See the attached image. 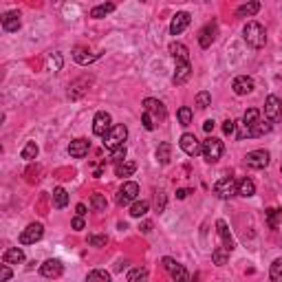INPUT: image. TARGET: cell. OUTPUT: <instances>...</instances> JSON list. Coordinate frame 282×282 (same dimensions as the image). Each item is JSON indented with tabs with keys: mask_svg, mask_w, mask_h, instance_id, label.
<instances>
[{
	"mask_svg": "<svg viewBox=\"0 0 282 282\" xmlns=\"http://www.w3.org/2000/svg\"><path fill=\"white\" fill-rule=\"evenodd\" d=\"M242 38H245V42L249 44L251 49H262L264 44H267V31H264V27L260 22L251 20L245 25V29H242Z\"/></svg>",
	"mask_w": 282,
	"mask_h": 282,
	"instance_id": "cell-1",
	"label": "cell"
},
{
	"mask_svg": "<svg viewBox=\"0 0 282 282\" xmlns=\"http://www.w3.org/2000/svg\"><path fill=\"white\" fill-rule=\"evenodd\" d=\"M201 152H203V159H205L207 163H216L218 159L223 157L225 146H223V141L220 139H216V137H207V139L203 141Z\"/></svg>",
	"mask_w": 282,
	"mask_h": 282,
	"instance_id": "cell-2",
	"label": "cell"
},
{
	"mask_svg": "<svg viewBox=\"0 0 282 282\" xmlns=\"http://www.w3.org/2000/svg\"><path fill=\"white\" fill-rule=\"evenodd\" d=\"M128 139V128L124 124H117L108 130V135L104 137V148L106 150H115V148L124 146V141Z\"/></svg>",
	"mask_w": 282,
	"mask_h": 282,
	"instance_id": "cell-3",
	"label": "cell"
},
{
	"mask_svg": "<svg viewBox=\"0 0 282 282\" xmlns=\"http://www.w3.org/2000/svg\"><path fill=\"white\" fill-rule=\"evenodd\" d=\"M264 117H267L271 124H278L282 121V99L275 95H269L264 99Z\"/></svg>",
	"mask_w": 282,
	"mask_h": 282,
	"instance_id": "cell-4",
	"label": "cell"
},
{
	"mask_svg": "<svg viewBox=\"0 0 282 282\" xmlns=\"http://www.w3.org/2000/svg\"><path fill=\"white\" fill-rule=\"evenodd\" d=\"M137 194H139V185L135 181H126L117 192V205H130L132 201H137Z\"/></svg>",
	"mask_w": 282,
	"mask_h": 282,
	"instance_id": "cell-5",
	"label": "cell"
},
{
	"mask_svg": "<svg viewBox=\"0 0 282 282\" xmlns=\"http://www.w3.org/2000/svg\"><path fill=\"white\" fill-rule=\"evenodd\" d=\"M214 194L220 196V198H231L238 194V183H236L231 176H223L220 181H216L214 185Z\"/></svg>",
	"mask_w": 282,
	"mask_h": 282,
	"instance_id": "cell-6",
	"label": "cell"
},
{
	"mask_svg": "<svg viewBox=\"0 0 282 282\" xmlns=\"http://www.w3.org/2000/svg\"><path fill=\"white\" fill-rule=\"evenodd\" d=\"M42 236H44V225L42 223H31V225H27V229H22L20 245H36Z\"/></svg>",
	"mask_w": 282,
	"mask_h": 282,
	"instance_id": "cell-7",
	"label": "cell"
},
{
	"mask_svg": "<svg viewBox=\"0 0 282 282\" xmlns=\"http://www.w3.org/2000/svg\"><path fill=\"white\" fill-rule=\"evenodd\" d=\"M161 264H163V269L168 271L170 275H172L174 280H181V282H187L190 280V273L185 271V267L181 262H176L174 258H170V256H165L163 260H161Z\"/></svg>",
	"mask_w": 282,
	"mask_h": 282,
	"instance_id": "cell-8",
	"label": "cell"
},
{
	"mask_svg": "<svg viewBox=\"0 0 282 282\" xmlns=\"http://www.w3.org/2000/svg\"><path fill=\"white\" fill-rule=\"evenodd\" d=\"M269 161H271V157H269L267 150H251L245 157V163L253 170H264L269 165Z\"/></svg>",
	"mask_w": 282,
	"mask_h": 282,
	"instance_id": "cell-9",
	"label": "cell"
},
{
	"mask_svg": "<svg viewBox=\"0 0 282 282\" xmlns=\"http://www.w3.org/2000/svg\"><path fill=\"white\" fill-rule=\"evenodd\" d=\"M113 119H110V115L106 113V110H99V113L95 115V119H93V132H95L97 137H106L108 135V130L113 128Z\"/></svg>",
	"mask_w": 282,
	"mask_h": 282,
	"instance_id": "cell-10",
	"label": "cell"
},
{
	"mask_svg": "<svg viewBox=\"0 0 282 282\" xmlns=\"http://www.w3.org/2000/svg\"><path fill=\"white\" fill-rule=\"evenodd\" d=\"M216 33H218V25H216V22H207V25L198 31V44H201V49H209V47H212V42L216 40Z\"/></svg>",
	"mask_w": 282,
	"mask_h": 282,
	"instance_id": "cell-11",
	"label": "cell"
},
{
	"mask_svg": "<svg viewBox=\"0 0 282 282\" xmlns=\"http://www.w3.org/2000/svg\"><path fill=\"white\" fill-rule=\"evenodd\" d=\"M143 110H148V113H150L154 119H159V121H163L165 117H168V110H165L163 102H159V99H154V97L143 99Z\"/></svg>",
	"mask_w": 282,
	"mask_h": 282,
	"instance_id": "cell-12",
	"label": "cell"
},
{
	"mask_svg": "<svg viewBox=\"0 0 282 282\" xmlns=\"http://www.w3.org/2000/svg\"><path fill=\"white\" fill-rule=\"evenodd\" d=\"M179 146H181V150H183V152L187 154V157H196V154H201L203 143H198V139H196L194 135H190V132H185V135L181 137Z\"/></svg>",
	"mask_w": 282,
	"mask_h": 282,
	"instance_id": "cell-13",
	"label": "cell"
},
{
	"mask_svg": "<svg viewBox=\"0 0 282 282\" xmlns=\"http://www.w3.org/2000/svg\"><path fill=\"white\" fill-rule=\"evenodd\" d=\"M190 22H192V16L187 14V11H179L172 18V22H170V33H172V36H181V33L190 27Z\"/></svg>",
	"mask_w": 282,
	"mask_h": 282,
	"instance_id": "cell-14",
	"label": "cell"
},
{
	"mask_svg": "<svg viewBox=\"0 0 282 282\" xmlns=\"http://www.w3.org/2000/svg\"><path fill=\"white\" fill-rule=\"evenodd\" d=\"M88 150H91V141L88 139H73L69 143V154L73 159H84L86 154H88Z\"/></svg>",
	"mask_w": 282,
	"mask_h": 282,
	"instance_id": "cell-15",
	"label": "cell"
},
{
	"mask_svg": "<svg viewBox=\"0 0 282 282\" xmlns=\"http://www.w3.org/2000/svg\"><path fill=\"white\" fill-rule=\"evenodd\" d=\"M40 273L44 275V278H60V275L64 273V267L60 260H55V258H51V260L42 262L40 264Z\"/></svg>",
	"mask_w": 282,
	"mask_h": 282,
	"instance_id": "cell-16",
	"label": "cell"
},
{
	"mask_svg": "<svg viewBox=\"0 0 282 282\" xmlns=\"http://www.w3.org/2000/svg\"><path fill=\"white\" fill-rule=\"evenodd\" d=\"M192 75V66L190 62H176V69H174V75H172V84L174 86H181L190 80Z\"/></svg>",
	"mask_w": 282,
	"mask_h": 282,
	"instance_id": "cell-17",
	"label": "cell"
},
{
	"mask_svg": "<svg viewBox=\"0 0 282 282\" xmlns=\"http://www.w3.org/2000/svg\"><path fill=\"white\" fill-rule=\"evenodd\" d=\"M231 88H234V93L238 97L249 95V93L253 91V80H251V77H247V75H238L234 80V84H231Z\"/></svg>",
	"mask_w": 282,
	"mask_h": 282,
	"instance_id": "cell-18",
	"label": "cell"
},
{
	"mask_svg": "<svg viewBox=\"0 0 282 282\" xmlns=\"http://www.w3.org/2000/svg\"><path fill=\"white\" fill-rule=\"evenodd\" d=\"M3 29L7 33H14L20 29V11H7L3 16Z\"/></svg>",
	"mask_w": 282,
	"mask_h": 282,
	"instance_id": "cell-19",
	"label": "cell"
},
{
	"mask_svg": "<svg viewBox=\"0 0 282 282\" xmlns=\"http://www.w3.org/2000/svg\"><path fill=\"white\" fill-rule=\"evenodd\" d=\"M216 231H218V236H220V240H223V247H227L229 251H234V238H231V234H229V227H227V223H225L223 218L216 220Z\"/></svg>",
	"mask_w": 282,
	"mask_h": 282,
	"instance_id": "cell-20",
	"label": "cell"
},
{
	"mask_svg": "<svg viewBox=\"0 0 282 282\" xmlns=\"http://www.w3.org/2000/svg\"><path fill=\"white\" fill-rule=\"evenodd\" d=\"M3 262H7V264H20V262H25V251H22L20 247H9V249L3 253Z\"/></svg>",
	"mask_w": 282,
	"mask_h": 282,
	"instance_id": "cell-21",
	"label": "cell"
},
{
	"mask_svg": "<svg viewBox=\"0 0 282 282\" xmlns=\"http://www.w3.org/2000/svg\"><path fill=\"white\" fill-rule=\"evenodd\" d=\"M170 53H172V58L176 60V62H190V51H187L185 44L172 42L170 44Z\"/></svg>",
	"mask_w": 282,
	"mask_h": 282,
	"instance_id": "cell-22",
	"label": "cell"
},
{
	"mask_svg": "<svg viewBox=\"0 0 282 282\" xmlns=\"http://www.w3.org/2000/svg\"><path fill=\"white\" fill-rule=\"evenodd\" d=\"M258 11H260V3H258V0H251V3L240 5V7L236 9V16H238V18H251Z\"/></svg>",
	"mask_w": 282,
	"mask_h": 282,
	"instance_id": "cell-23",
	"label": "cell"
},
{
	"mask_svg": "<svg viewBox=\"0 0 282 282\" xmlns=\"http://www.w3.org/2000/svg\"><path fill=\"white\" fill-rule=\"evenodd\" d=\"M97 58H99V53H91V51H86V49H75L73 51V60L82 66H88L91 62H95Z\"/></svg>",
	"mask_w": 282,
	"mask_h": 282,
	"instance_id": "cell-24",
	"label": "cell"
},
{
	"mask_svg": "<svg viewBox=\"0 0 282 282\" xmlns=\"http://www.w3.org/2000/svg\"><path fill=\"white\" fill-rule=\"evenodd\" d=\"M135 170H137V163L135 161H128V159L115 163V174L121 176V179H124V176H132V174H135Z\"/></svg>",
	"mask_w": 282,
	"mask_h": 282,
	"instance_id": "cell-25",
	"label": "cell"
},
{
	"mask_svg": "<svg viewBox=\"0 0 282 282\" xmlns=\"http://www.w3.org/2000/svg\"><path fill=\"white\" fill-rule=\"evenodd\" d=\"M170 159H172V146H170L168 141L159 143V148H157V161L161 163V165H168Z\"/></svg>",
	"mask_w": 282,
	"mask_h": 282,
	"instance_id": "cell-26",
	"label": "cell"
},
{
	"mask_svg": "<svg viewBox=\"0 0 282 282\" xmlns=\"http://www.w3.org/2000/svg\"><path fill=\"white\" fill-rule=\"evenodd\" d=\"M113 11H115V3L97 5V7H93V9H91V18H95V20L106 18V16H108V14H113Z\"/></svg>",
	"mask_w": 282,
	"mask_h": 282,
	"instance_id": "cell-27",
	"label": "cell"
},
{
	"mask_svg": "<svg viewBox=\"0 0 282 282\" xmlns=\"http://www.w3.org/2000/svg\"><path fill=\"white\" fill-rule=\"evenodd\" d=\"M267 225L271 229H282V209H267Z\"/></svg>",
	"mask_w": 282,
	"mask_h": 282,
	"instance_id": "cell-28",
	"label": "cell"
},
{
	"mask_svg": "<svg viewBox=\"0 0 282 282\" xmlns=\"http://www.w3.org/2000/svg\"><path fill=\"white\" fill-rule=\"evenodd\" d=\"M256 194V185H253V181L251 179H242V181H238V196H242V198H249V196H253Z\"/></svg>",
	"mask_w": 282,
	"mask_h": 282,
	"instance_id": "cell-29",
	"label": "cell"
},
{
	"mask_svg": "<svg viewBox=\"0 0 282 282\" xmlns=\"http://www.w3.org/2000/svg\"><path fill=\"white\" fill-rule=\"evenodd\" d=\"M53 205L58 209H62L69 205V192L64 190V187H55L53 190Z\"/></svg>",
	"mask_w": 282,
	"mask_h": 282,
	"instance_id": "cell-30",
	"label": "cell"
},
{
	"mask_svg": "<svg viewBox=\"0 0 282 282\" xmlns=\"http://www.w3.org/2000/svg\"><path fill=\"white\" fill-rule=\"evenodd\" d=\"M148 209H150V203H148V201H132V205H130V216L141 218V216H146V214H148Z\"/></svg>",
	"mask_w": 282,
	"mask_h": 282,
	"instance_id": "cell-31",
	"label": "cell"
},
{
	"mask_svg": "<svg viewBox=\"0 0 282 282\" xmlns=\"http://www.w3.org/2000/svg\"><path fill=\"white\" fill-rule=\"evenodd\" d=\"M227 258H229V249H227V247H216V249L212 251V260L216 262L218 267L227 264Z\"/></svg>",
	"mask_w": 282,
	"mask_h": 282,
	"instance_id": "cell-32",
	"label": "cell"
},
{
	"mask_svg": "<svg viewBox=\"0 0 282 282\" xmlns=\"http://www.w3.org/2000/svg\"><path fill=\"white\" fill-rule=\"evenodd\" d=\"M176 119H179L181 126H190L192 124V108L190 106H181L176 110Z\"/></svg>",
	"mask_w": 282,
	"mask_h": 282,
	"instance_id": "cell-33",
	"label": "cell"
},
{
	"mask_svg": "<svg viewBox=\"0 0 282 282\" xmlns=\"http://www.w3.org/2000/svg\"><path fill=\"white\" fill-rule=\"evenodd\" d=\"M38 152H40V150H38V146H36V141H29V143H27V146H25V148H22V152H20V157H22V159H27V161H33V159H36V157H38Z\"/></svg>",
	"mask_w": 282,
	"mask_h": 282,
	"instance_id": "cell-34",
	"label": "cell"
},
{
	"mask_svg": "<svg viewBox=\"0 0 282 282\" xmlns=\"http://www.w3.org/2000/svg\"><path fill=\"white\" fill-rule=\"evenodd\" d=\"M126 280H128V282H139V280H148V269H143V267H137V269H132V271H128V275H126Z\"/></svg>",
	"mask_w": 282,
	"mask_h": 282,
	"instance_id": "cell-35",
	"label": "cell"
},
{
	"mask_svg": "<svg viewBox=\"0 0 282 282\" xmlns=\"http://www.w3.org/2000/svg\"><path fill=\"white\" fill-rule=\"evenodd\" d=\"M269 278H271L273 282H282V258L273 260L271 269H269Z\"/></svg>",
	"mask_w": 282,
	"mask_h": 282,
	"instance_id": "cell-36",
	"label": "cell"
},
{
	"mask_svg": "<svg viewBox=\"0 0 282 282\" xmlns=\"http://www.w3.org/2000/svg\"><path fill=\"white\" fill-rule=\"evenodd\" d=\"M108 236L106 234H91L88 236V245L91 247H106Z\"/></svg>",
	"mask_w": 282,
	"mask_h": 282,
	"instance_id": "cell-37",
	"label": "cell"
},
{
	"mask_svg": "<svg viewBox=\"0 0 282 282\" xmlns=\"http://www.w3.org/2000/svg\"><path fill=\"white\" fill-rule=\"evenodd\" d=\"M91 207L95 209V212H104V209H106V198H104L102 194H93L91 196Z\"/></svg>",
	"mask_w": 282,
	"mask_h": 282,
	"instance_id": "cell-38",
	"label": "cell"
},
{
	"mask_svg": "<svg viewBox=\"0 0 282 282\" xmlns=\"http://www.w3.org/2000/svg\"><path fill=\"white\" fill-rule=\"evenodd\" d=\"M258 119H260V110H258V108H249V110H247V113L245 115H242V121H245V124L247 126H251V124H256V121Z\"/></svg>",
	"mask_w": 282,
	"mask_h": 282,
	"instance_id": "cell-39",
	"label": "cell"
},
{
	"mask_svg": "<svg viewBox=\"0 0 282 282\" xmlns=\"http://www.w3.org/2000/svg\"><path fill=\"white\" fill-rule=\"evenodd\" d=\"M86 280H88V282H93V280H104V282H108V280H110V273L104 271V269H95V271H91V273L86 275Z\"/></svg>",
	"mask_w": 282,
	"mask_h": 282,
	"instance_id": "cell-40",
	"label": "cell"
},
{
	"mask_svg": "<svg viewBox=\"0 0 282 282\" xmlns=\"http://www.w3.org/2000/svg\"><path fill=\"white\" fill-rule=\"evenodd\" d=\"M126 152H128V148H126V143H124V146L110 150V159H113L115 163H119V161H124V159H126Z\"/></svg>",
	"mask_w": 282,
	"mask_h": 282,
	"instance_id": "cell-41",
	"label": "cell"
},
{
	"mask_svg": "<svg viewBox=\"0 0 282 282\" xmlns=\"http://www.w3.org/2000/svg\"><path fill=\"white\" fill-rule=\"evenodd\" d=\"M209 104H212V95H209L207 91H201V93H198V95H196V106H198V108H207Z\"/></svg>",
	"mask_w": 282,
	"mask_h": 282,
	"instance_id": "cell-42",
	"label": "cell"
},
{
	"mask_svg": "<svg viewBox=\"0 0 282 282\" xmlns=\"http://www.w3.org/2000/svg\"><path fill=\"white\" fill-rule=\"evenodd\" d=\"M141 124H143V128L146 130H154V117L148 110H143V117H141Z\"/></svg>",
	"mask_w": 282,
	"mask_h": 282,
	"instance_id": "cell-43",
	"label": "cell"
},
{
	"mask_svg": "<svg viewBox=\"0 0 282 282\" xmlns=\"http://www.w3.org/2000/svg\"><path fill=\"white\" fill-rule=\"evenodd\" d=\"M154 207H157L159 214L165 209V194H163V192H157V194H154Z\"/></svg>",
	"mask_w": 282,
	"mask_h": 282,
	"instance_id": "cell-44",
	"label": "cell"
},
{
	"mask_svg": "<svg viewBox=\"0 0 282 282\" xmlns=\"http://www.w3.org/2000/svg\"><path fill=\"white\" fill-rule=\"evenodd\" d=\"M49 64H51L53 71H60V69H62V55H60V53H53L51 58H49Z\"/></svg>",
	"mask_w": 282,
	"mask_h": 282,
	"instance_id": "cell-45",
	"label": "cell"
},
{
	"mask_svg": "<svg viewBox=\"0 0 282 282\" xmlns=\"http://www.w3.org/2000/svg\"><path fill=\"white\" fill-rule=\"evenodd\" d=\"M71 227H73L75 231H82V229H84V227H86L84 216H80V214H77V216H75L73 220H71Z\"/></svg>",
	"mask_w": 282,
	"mask_h": 282,
	"instance_id": "cell-46",
	"label": "cell"
},
{
	"mask_svg": "<svg viewBox=\"0 0 282 282\" xmlns=\"http://www.w3.org/2000/svg\"><path fill=\"white\" fill-rule=\"evenodd\" d=\"M11 275H14V273H11V269L7 267V262H5V264H3V269H0V282L11 280Z\"/></svg>",
	"mask_w": 282,
	"mask_h": 282,
	"instance_id": "cell-47",
	"label": "cell"
},
{
	"mask_svg": "<svg viewBox=\"0 0 282 282\" xmlns=\"http://www.w3.org/2000/svg\"><path fill=\"white\" fill-rule=\"evenodd\" d=\"M234 130H236V121L227 119V121H225V124H223V132H225V135H231V132H234Z\"/></svg>",
	"mask_w": 282,
	"mask_h": 282,
	"instance_id": "cell-48",
	"label": "cell"
},
{
	"mask_svg": "<svg viewBox=\"0 0 282 282\" xmlns=\"http://www.w3.org/2000/svg\"><path fill=\"white\" fill-rule=\"evenodd\" d=\"M141 231H143V234H150V231H152V223H150V220H146V223L141 225Z\"/></svg>",
	"mask_w": 282,
	"mask_h": 282,
	"instance_id": "cell-49",
	"label": "cell"
},
{
	"mask_svg": "<svg viewBox=\"0 0 282 282\" xmlns=\"http://www.w3.org/2000/svg\"><path fill=\"white\" fill-rule=\"evenodd\" d=\"M203 130H205V132H212V130H214V121H212V119H207L205 124H203Z\"/></svg>",
	"mask_w": 282,
	"mask_h": 282,
	"instance_id": "cell-50",
	"label": "cell"
},
{
	"mask_svg": "<svg viewBox=\"0 0 282 282\" xmlns=\"http://www.w3.org/2000/svg\"><path fill=\"white\" fill-rule=\"evenodd\" d=\"M75 212L80 214V216H84V214H86V205H84V203H80V205L75 207Z\"/></svg>",
	"mask_w": 282,
	"mask_h": 282,
	"instance_id": "cell-51",
	"label": "cell"
},
{
	"mask_svg": "<svg viewBox=\"0 0 282 282\" xmlns=\"http://www.w3.org/2000/svg\"><path fill=\"white\" fill-rule=\"evenodd\" d=\"M190 194V190H176V198H185Z\"/></svg>",
	"mask_w": 282,
	"mask_h": 282,
	"instance_id": "cell-52",
	"label": "cell"
}]
</instances>
